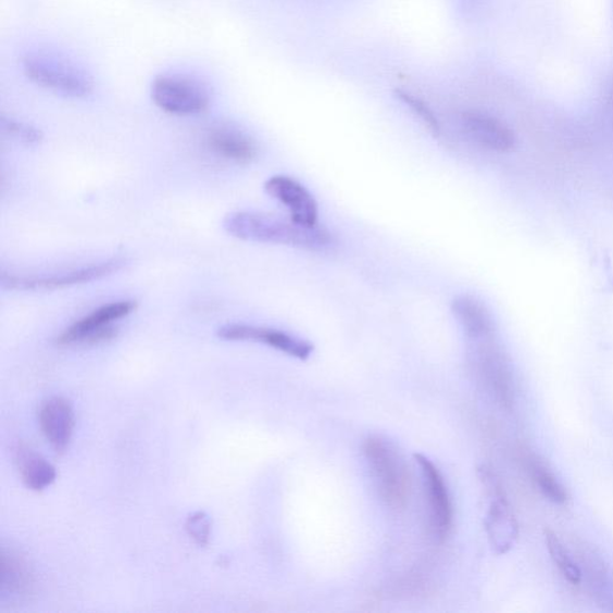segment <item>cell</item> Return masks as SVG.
I'll use <instances>...</instances> for the list:
<instances>
[{
  "instance_id": "6da1fadb",
  "label": "cell",
  "mask_w": 613,
  "mask_h": 613,
  "mask_svg": "<svg viewBox=\"0 0 613 613\" xmlns=\"http://www.w3.org/2000/svg\"><path fill=\"white\" fill-rule=\"evenodd\" d=\"M223 229L242 241L293 247L306 251H323L334 243L331 233L324 227H305L291 218L254 211L230 212L222 222Z\"/></svg>"
},
{
  "instance_id": "7a4b0ae2",
  "label": "cell",
  "mask_w": 613,
  "mask_h": 613,
  "mask_svg": "<svg viewBox=\"0 0 613 613\" xmlns=\"http://www.w3.org/2000/svg\"><path fill=\"white\" fill-rule=\"evenodd\" d=\"M364 453L383 500L392 509L403 506L408 498L409 475L404 458L395 443L374 436L365 441Z\"/></svg>"
},
{
  "instance_id": "3957f363",
  "label": "cell",
  "mask_w": 613,
  "mask_h": 613,
  "mask_svg": "<svg viewBox=\"0 0 613 613\" xmlns=\"http://www.w3.org/2000/svg\"><path fill=\"white\" fill-rule=\"evenodd\" d=\"M23 73L37 85L67 98H86L92 90V79L84 70L45 54L23 58Z\"/></svg>"
},
{
  "instance_id": "277c9868",
  "label": "cell",
  "mask_w": 613,
  "mask_h": 613,
  "mask_svg": "<svg viewBox=\"0 0 613 613\" xmlns=\"http://www.w3.org/2000/svg\"><path fill=\"white\" fill-rule=\"evenodd\" d=\"M151 98L158 108L174 115H196L210 105V90L203 80L186 75H162L153 80Z\"/></svg>"
},
{
  "instance_id": "5b68a950",
  "label": "cell",
  "mask_w": 613,
  "mask_h": 613,
  "mask_svg": "<svg viewBox=\"0 0 613 613\" xmlns=\"http://www.w3.org/2000/svg\"><path fill=\"white\" fill-rule=\"evenodd\" d=\"M137 310L135 300H122L99 306L82 317L57 338L58 346H97L116 337L114 323L132 315Z\"/></svg>"
},
{
  "instance_id": "8992f818",
  "label": "cell",
  "mask_w": 613,
  "mask_h": 613,
  "mask_svg": "<svg viewBox=\"0 0 613 613\" xmlns=\"http://www.w3.org/2000/svg\"><path fill=\"white\" fill-rule=\"evenodd\" d=\"M125 265L124 259L115 258L111 261L96 265L66 271V273L41 277H18L2 275V286L9 290L17 291H43L62 289L85 283L109 277Z\"/></svg>"
},
{
  "instance_id": "52a82bcc",
  "label": "cell",
  "mask_w": 613,
  "mask_h": 613,
  "mask_svg": "<svg viewBox=\"0 0 613 613\" xmlns=\"http://www.w3.org/2000/svg\"><path fill=\"white\" fill-rule=\"evenodd\" d=\"M217 337L227 341H252V343L264 345L301 361L309 360L314 351L311 341L264 326L227 324L217 329Z\"/></svg>"
},
{
  "instance_id": "ba28073f",
  "label": "cell",
  "mask_w": 613,
  "mask_h": 613,
  "mask_svg": "<svg viewBox=\"0 0 613 613\" xmlns=\"http://www.w3.org/2000/svg\"><path fill=\"white\" fill-rule=\"evenodd\" d=\"M267 196L285 205L293 222L305 227L317 226L320 209L313 195L306 188L287 175L271 176L264 184Z\"/></svg>"
},
{
  "instance_id": "9c48e42d",
  "label": "cell",
  "mask_w": 613,
  "mask_h": 613,
  "mask_svg": "<svg viewBox=\"0 0 613 613\" xmlns=\"http://www.w3.org/2000/svg\"><path fill=\"white\" fill-rule=\"evenodd\" d=\"M415 459L428 488L433 533L436 538L443 540L452 526L453 513L450 493H448L439 468L435 466L431 460L422 454H416Z\"/></svg>"
},
{
  "instance_id": "30bf717a",
  "label": "cell",
  "mask_w": 613,
  "mask_h": 613,
  "mask_svg": "<svg viewBox=\"0 0 613 613\" xmlns=\"http://www.w3.org/2000/svg\"><path fill=\"white\" fill-rule=\"evenodd\" d=\"M465 134L476 145L488 150L509 152L515 148L516 138L512 128L488 113L467 111L462 115Z\"/></svg>"
},
{
  "instance_id": "8fae6325",
  "label": "cell",
  "mask_w": 613,
  "mask_h": 613,
  "mask_svg": "<svg viewBox=\"0 0 613 613\" xmlns=\"http://www.w3.org/2000/svg\"><path fill=\"white\" fill-rule=\"evenodd\" d=\"M483 478L488 480V488L492 492V502L486 523L490 545L498 553H505L512 549L517 539L518 525L498 483L488 473Z\"/></svg>"
},
{
  "instance_id": "7c38bea8",
  "label": "cell",
  "mask_w": 613,
  "mask_h": 613,
  "mask_svg": "<svg viewBox=\"0 0 613 613\" xmlns=\"http://www.w3.org/2000/svg\"><path fill=\"white\" fill-rule=\"evenodd\" d=\"M40 427L47 441L57 452L68 446L75 429V412L67 399L53 397L40 409Z\"/></svg>"
},
{
  "instance_id": "4fadbf2b",
  "label": "cell",
  "mask_w": 613,
  "mask_h": 613,
  "mask_svg": "<svg viewBox=\"0 0 613 613\" xmlns=\"http://www.w3.org/2000/svg\"><path fill=\"white\" fill-rule=\"evenodd\" d=\"M207 145L218 157L239 164L252 163L258 157L253 139L229 125L211 127L207 133Z\"/></svg>"
},
{
  "instance_id": "5bb4252c",
  "label": "cell",
  "mask_w": 613,
  "mask_h": 613,
  "mask_svg": "<svg viewBox=\"0 0 613 613\" xmlns=\"http://www.w3.org/2000/svg\"><path fill=\"white\" fill-rule=\"evenodd\" d=\"M454 320L470 340L493 337L497 334L493 316L486 303L471 295H459L451 304Z\"/></svg>"
},
{
  "instance_id": "9a60e30c",
  "label": "cell",
  "mask_w": 613,
  "mask_h": 613,
  "mask_svg": "<svg viewBox=\"0 0 613 613\" xmlns=\"http://www.w3.org/2000/svg\"><path fill=\"white\" fill-rule=\"evenodd\" d=\"M583 577L588 584L597 603L606 610L613 611V574L593 550L584 547L580 552Z\"/></svg>"
},
{
  "instance_id": "2e32d148",
  "label": "cell",
  "mask_w": 613,
  "mask_h": 613,
  "mask_svg": "<svg viewBox=\"0 0 613 613\" xmlns=\"http://www.w3.org/2000/svg\"><path fill=\"white\" fill-rule=\"evenodd\" d=\"M20 475L26 487L34 491H41L53 485L57 478L55 467L27 446L17 451Z\"/></svg>"
},
{
  "instance_id": "e0dca14e",
  "label": "cell",
  "mask_w": 613,
  "mask_h": 613,
  "mask_svg": "<svg viewBox=\"0 0 613 613\" xmlns=\"http://www.w3.org/2000/svg\"><path fill=\"white\" fill-rule=\"evenodd\" d=\"M546 543L550 558L558 565L565 579L572 585H579L583 581L580 564H577L571 552L565 548L555 533L546 529Z\"/></svg>"
},
{
  "instance_id": "ac0fdd59",
  "label": "cell",
  "mask_w": 613,
  "mask_h": 613,
  "mask_svg": "<svg viewBox=\"0 0 613 613\" xmlns=\"http://www.w3.org/2000/svg\"><path fill=\"white\" fill-rule=\"evenodd\" d=\"M2 565L3 586H8L9 591L20 595L30 592L33 575L25 560L15 555H10L9 560L3 556Z\"/></svg>"
},
{
  "instance_id": "d6986e66",
  "label": "cell",
  "mask_w": 613,
  "mask_h": 613,
  "mask_svg": "<svg viewBox=\"0 0 613 613\" xmlns=\"http://www.w3.org/2000/svg\"><path fill=\"white\" fill-rule=\"evenodd\" d=\"M529 467L537 486L548 500L558 504H563L568 500L567 491H565L555 475L540 460L534 456L530 460Z\"/></svg>"
},
{
  "instance_id": "ffe728a7",
  "label": "cell",
  "mask_w": 613,
  "mask_h": 613,
  "mask_svg": "<svg viewBox=\"0 0 613 613\" xmlns=\"http://www.w3.org/2000/svg\"><path fill=\"white\" fill-rule=\"evenodd\" d=\"M398 98L402 100L408 108L411 110L412 113L417 115L421 122L426 125L429 129V133L438 138L441 135V125L434 114V112L429 109V105L422 101L421 99L416 98L415 96H411L410 92L406 91H398Z\"/></svg>"
},
{
  "instance_id": "44dd1931",
  "label": "cell",
  "mask_w": 613,
  "mask_h": 613,
  "mask_svg": "<svg viewBox=\"0 0 613 613\" xmlns=\"http://www.w3.org/2000/svg\"><path fill=\"white\" fill-rule=\"evenodd\" d=\"M186 530L198 546L207 547L211 535V521L207 513L197 512L187 517Z\"/></svg>"
},
{
  "instance_id": "7402d4cb",
  "label": "cell",
  "mask_w": 613,
  "mask_h": 613,
  "mask_svg": "<svg viewBox=\"0 0 613 613\" xmlns=\"http://www.w3.org/2000/svg\"><path fill=\"white\" fill-rule=\"evenodd\" d=\"M2 127L5 133H8L11 137H14L21 143H25L27 146H35L39 145L42 140V134L40 129L35 128L28 124L18 123L15 121H3Z\"/></svg>"
}]
</instances>
